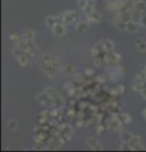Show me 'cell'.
Returning a JSON list of instances; mask_svg holds the SVG:
<instances>
[{"label":"cell","instance_id":"obj_1","mask_svg":"<svg viewBox=\"0 0 146 152\" xmlns=\"http://www.w3.org/2000/svg\"><path fill=\"white\" fill-rule=\"evenodd\" d=\"M45 91L48 94L51 98H52V100H54V103H55V107H57V108H62V107H64V104H65L64 98H62V95H61L56 89L48 86V88L45 90Z\"/></svg>","mask_w":146,"mask_h":152},{"label":"cell","instance_id":"obj_2","mask_svg":"<svg viewBox=\"0 0 146 152\" xmlns=\"http://www.w3.org/2000/svg\"><path fill=\"white\" fill-rule=\"evenodd\" d=\"M37 102H38L41 105L47 107V108H52V107H55V103H54V100H52V98H51L46 91L40 93L38 95H37Z\"/></svg>","mask_w":146,"mask_h":152},{"label":"cell","instance_id":"obj_3","mask_svg":"<svg viewBox=\"0 0 146 152\" xmlns=\"http://www.w3.org/2000/svg\"><path fill=\"white\" fill-rule=\"evenodd\" d=\"M23 48H24L26 53H28L29 56H36L37 52H38V46L34 41H26Z\"/></svg>","mask_w":146,"mask_h":152},{"label":"cell","instance_id":"obj_4","mask_svg":"<svg viewBox=\"0 0 146 152\" xmlns=\"http://www.w3.org/2000/svg\"><path fill=\"white\" fill-rule=\"evenodd\" d=\"M104 58H106V62L107 64H117L120 61V53H117L114 51H107L104 53Z\"/></svg>","mask_w":146,"mask_h":152},{"label":"cell","instance_id":"obj_5","mask_svg":"<svg viewBox=\"0 0 146 152\" xmlns=\"http://www.w3.org/2000/svg\"><path fill=\"white\" fill-rule=\"evenodd\" d=\"M131 150H142V141H141V137L139 136H131V138L128 141Z\"/></svg>","mask_w":146,"mask_h":152},{"label":"cell","instance_id":"obj_6","mask_svg":"<svg viewBox=\"0 0 146 152\" xmlns=\"http://www.w3.org/2000/svg\"><path fill=\"white\" fill-rule=\"evenodd\" d=\"M45 23H46V26H47V27L52 29V28H54L56 24H57V23H64V19H62V15H61V17L50 15V17H46Z\"/></svg>","mask_w":146,"mask_h":152},{"label":"cell","instance_id":"obj_7","mask_svg":"<svg viewBox=\"0 0 146 152\" xmlns=\"http://www.w3.org/2000/svg\"><path fill=\"white\" fill-rule=\"evenodd\" d=\"M65 23H57L54 28H52V32L56 37H64L65 33H66V28H65Z\"/></svg>","mask_w":146,"mask_h":152},{"label":"cell","instance_id":"obj_8","mask_svg":"<svg viewBox=\"0 0 146 152\" xmlns=\"http://www.w3.org/2000/svg\"><path fill=\"white\" fill-rule=\"evenodd\" d=\"M75 18H76V13L74 10H69V12H65L62 14V19H64V23L65 24H70V23H73L75 20Z\"/></svg>","mask_w":146,"mask_h":152},{"label":"cell","instance_id":"obj_9","mask_svg":"<svg viewBox=\"0 0 146 152\" xmlns=\"http://www.w3.org/2000/svg\"><path fill=\"white\" fill-rule=\"evenodd\" d=\"M88 20L90 23H99L102 20V14L98 10H94L92 14L88 15Z\"/></svg>","mask_w":146,"mask_h":152},{"label":"cell","instance_id":"obj_10","mask_svg":"<svg viewBox=\"0 0 146 152\" xmlns=\"http://www.w3.org/2000/svg\"><path fill=\"white\" fill-rule=\"evenodd\" d=\"M23 42H26V41H34V38H36V33L32 31V29H24L23 31Z\"/></svg>","mask_w":146,"mask_h":152},{"label":"cell","instance_id":"obj_11","mask_svg":"<svg viewBox=\"0 0 146 152\" xmlns=\"http://www.w3.org/2000/svg\"><path fill=\"white\" fill-rule=\"evenodd\" d=\"M89 23L90 22H84V20H81V22H79L78 24H76V32L78 33H84V32H87L88 29H89Z\"/></svg>","mask_w":146,"mask_h":152},{"label":"cell","instance_id":"obj_12","mask_svg":"<svg viewBox=\"0 0 146 152\" xmlns=\"http://www.w3.org/2000/svg\"><path fill=\"white\" fill-rule=\"evenodd\" d=\"M88 146L90 147L92 150H102V145L99 143V141L97 138H94V137L88 140Z\"/></svg>","mask_w":146,"mask_h":152},{"label":"cell","instance_id":"obj_13","mask_svg":"<svg viewBox=\"0 0 146 152\" xmlns=\"http://www.w3.org/2000/svg\"><path fill=\"white\" fill-rule=\"evenodd\" d=\"M28 57H29V55L28 53H22V55H19L17 57V60H18V64H19L21 66H23V67H24V66H27L28 65V62H29V60H28Z\"/></svg>","mask_w":146,"mask_h":152},{"label":"cell","instance_id":"obj_14","mask_svg":"<svg viewBox=\"0 0 146 152\" xmlns=\"http://www.w3.org/2000/svg\"><path fill=\"white\" fill-rule=\"evenodd\" d=\"M136 47H137V50L140 52H146V41L144 39V38H137L135 42Z\"/></svg>","mask_w":146,"mask_h":152},{"label":"cell","instance_id":"obj_15","mask_svg":"<svg viewBox=\"0 0 146 152\" xmlns=\"http://www.w3.org/2000/svg\"><path fill=\"white\" fill-rule=\"evenodd\" d=\"M134 4V9H136V10H139V12H144L145 10V8H146V3L144 1V0H136V1L132 3Z\"/></svg>","mask_w":146,"mask_h":152},{"label":"cell","instance_id":"obj_16","mask_svg":"<svg viewBox=\"0 0 146 152\" xmlns=\"http://www.w3.org/2000/svg\"><path fill=\"white\" fill-rule=\"evenodd\" d=\"M94 10H95V5H94V1L93 0H89L88 4H87V7L83 9V12L87 14V17L89 15V14H92Z\"/></svg>","mask_w":146,"mask_h":152},{"label":"cell","instance_id":"obj_17","mask_svg":"<svg viewBox=\"0 0 146 152\" xmlns=\"http://www.w3.org/2000/svg\"><path fill=\"white\" fill-rule=\"evenodd\" d=\"M139 24H137V23H135V22H132V20H131V22H128V23H127V32H128V33H136V32H137L139 31Z\"/></svg>","mask_w":146,"mask_h":152},{"label":"cell","instance_id":"obj_18","mask_svg":"<svg viewBox=\"0 0 146 152\" xmlns=\"http://www.w3.org/2000/svg\"><path fill=\"white\" fill-rule=\"evenodd\" d=\"M103 46H104L106 51H114V42L108 39V38H106V39H103Z\"/></svg>","mask_w":146,"mask_h":152},{"label":"cell","instance_id":"obj_19","mask_svg":"<svg viewBox=\"0 0 146 152\" xmlns=\"http://www.w3.org/2000/svg\"><path fill=\"white\" fill-rule=\"evenodd\" d=\"M114 27L117 28V29H120V31H126L127 29V23L123 22V20H121V19L118 18L114 22Z\"/></svg>","mask_w":146,"mask_h":152},{"label":"cell","instance_id":"obj_20","mask_svg":"<svg viewBox=\"0 0 146 152\" xmlns=\"http://www.w3.org/2000/svg\"><path fill=\"white\" fill-rule=\"evenodd\" d=\"M62 71H64V74L67 75V76H74V75H75V69H74V66H71V65L64 66Z\"/></svg>","mask_w":146,"mask_h":152},{"label":"cell","instance_id":"obj_21","mask_svg":"<svg viewBox=\"0 0 146 152\" xmlns=\"http://www.w3.org/2000/svg\"><path fill=\"white\" fill-rule=\"evenodd\" d=\"M118 18L121 19V20L126 22V23H128V22L132 20V15H131V13H130V12H127V10H125L123 13H121V15H120Z\"/></svg>","mask_w":146,"mask_h":152},{"label":"cell","instance_id":"obj_22","mask_svg":"<svg viewBox=\"0 0 146 152\" xmlns=\"http://www.w3.org/2000/svg\"><path fill=\"white\" fill-rule=\"evenodd\" d=\"M118 117V119L122 122V123H125V124H130L131 123V115L130 114H121V115H117Z\"/></svg>","mask_w":146,"mask_h":152},{"label":"cell","instance_id":"obj_23","mask_svg":"<svg viewBox=\"0 0 146 152\" xmlns=\"http://www.w3.org/2000/svg\"><path fill=\"white\" fill-rule=\"evenodd\" d=\"M7 127H8L9 131H15L17 128H18V122H17V121H12V119L8 121Z\"/></svg>","mask_w":146,"mask_h":152},{"label":"cell","instance_id":"obj_24","mask_svg":"<svg viewBox=\"0 0 146 152\" xmlns=\"http://www.w3.org/2000/svg\"><path fill=\"white\" fill-rule=\"evenodd\" d=\"M88 1L89 0H78V7H79V9H83L87 7V4H88Z\"/></svg>","mask_w":146,"mask_h":152},{"label":"cell","instance_id":"obj_25","mask_svg":"<svg viewBox=\"0 0 146 152\" xmlns=\"http://www.w3.org/2000/svg\"><path fill=\"white\" fill-rule=\"evenodd\" d=\"M123 91H125V86H122V85H118V86L116 88V90H114V94H116V95H121Z\"/></svg>","mask_w":146,"mask_h":152},{"label":"cell","instance_id":"obj_26","mask_svg":"<svg viewBox=\"0 0 146 152\" xmlns=\"http://www.w3.org/2000/svg\"><path fill=\"white\" fill-rule=\"evenodd\" d=\"M141 24H142L144 27H146V14L142 15V18H141Z\"/></svg>","mask_w":146,"mask_h":152},{"label":"cell","instance_id":"obj_27","mask_svg":"<svg viewBox=\"0 0 146 152\" xmlns=\"http://www.w3.org/2000/svg\"><path fill=\"white\" fill-rule=\"evenodd\" d=\"M141 95H142V98H144V99H146V85L144 86V89L141 90Z\"/></svg>","mask_w":146,"mask_h":152},{"label":"cell","instance_id":"obj_28","mask_svg":"<svg viewBox=\"0 0 146 152\" xmlns=\"http://www.w3.org/2000/svg\"><path fill=\"white\" fill-rule=\"evenodd\" d=\"M142 115H144V118L146 119V109H144V110H142Z\"/></svg>","mask_w":146,"mask_h":152},{"label":"cell","instance_id":"obj_29","mask_svg":"<svg viewBox=\"0 0 146 152\" xmlns=\"http://www.w3.org/2000/svg\"><path fill=\"white\" fill-rule=\"evenodd\" d=\"M144 74H145V76H146V67H145V70H144Z\"/></svg>","mask_w":146,"mask_h":152},{"label":"cell","instance_id":"obj_30","mask_svg":"<svg viewBox=\"0 0 146 152\" xmlns=\"http://www.w3.org/2000/svg\"><path fill=\"white\" fill-rule=\"evenodd\" d=\"M144 13H145V14H146V8H145V10H144Z\"/></svg>","mask_w":146,"mask_h":152}]
</instances>
